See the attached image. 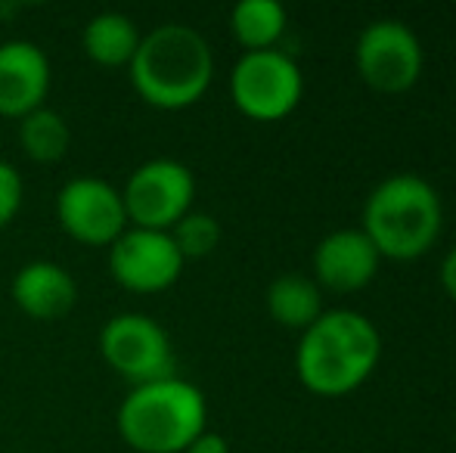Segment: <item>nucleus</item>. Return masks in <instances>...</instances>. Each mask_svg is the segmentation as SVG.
<instances>
[{"label":"nucleus","mask_w":456,"mask_h":453,"mask_svg":"<svg viewBox=\"0 0 456 453\" xmlns=\"http://www.w3.org/2000/svg\"><path fill=\"white\" fill-rule=\"evenodd\" d=\"M140 31L131 16L125 12H96L87 19L85 31H81V44L85 53L91 56L96 66L102 69H121L131 66L134 53L140 47Z\"/></svg>","instance_id":"14"},{"label":"nucleus","mask_w":456,"mask_h":453,"mask_svg":"<svg viewBox=\"0 0 456 453\" xmlns=\"http://www.w3.org/2000/svg\"><path fill=\"white\" fill-rule=\"evenodd\" d=\"M69 143H72V131H69L66 118L56 109L41 106V109L19 118V146H22L31 162H41V165L60 162L69 152Z\"/></svg>","instance_id":"17"},{"label":"nucleus","mask_w":456,"mask_h":453,"mask_svg":"<svg viewBox=\"0 0 456 453\" xmlns=\"http://www.w3.org/2000/svg\"><path fill=\"white\" fill-rule=\"evenodd\" d=\"M50 93V60L31 41L0 44V115L25 118Z\"/></svg>","instance_id":"11"},{"label":"nucleus","mask_w":456,"mask_h":453,"mask_svg":"<svg viewBox=\"0 0 456 453\" xmlns=\"http://www.w3.org/2000/svg\"><path fill=\"white\" fill-rule=\"evenodd\" d=\"M22 196H25L22 174H19L10 162L0 158V227H6L19 214V208H22Z\"/></svg>","instance_id":"19"},{"label":"nucleus","mask_w":456,"mask_h":453,"mask_svg":"<svg viewBox=\"0 0 456 453\" xmlns=\"http://www.w3.org/2000/svg\"><path fill=\"white\" fill-rule=\"evenodd\" d=\"M168 233L183 261L208 258L217 248V242H221V224L205 212H186Z\"/></svg>","instance_id":"18"},{"label":"nucleus","mask_w":456,"mask_h":453,"mask_svg":"<svg viewBox=\"0 0 456 453\" xmlns=\"http://www.w3.org/2000/svg\"><path fill=\"white\" fill-rule=\"evenodd\" d=\"M183 453H230V444L217 432H202L199 438H192V444Z\"/></svg>","instance_id":"20"},{"label":"nucleus","mask_w":456,"mask_h":453,"mask_svg":"<svg viewBox=\"0 0 456 453\" xmlns=\"http://www.w3.org/2000/svg\"><path fill=\"white\" fill-rule=\"evenodd\" d=\"M60 227L85 246H112L127 230L121 190L100 177H72L56 196Z\"/></svg>","instance_id":"10"},{"label":"nucleus","mask_w":456,"mask_h":453,"mask_svg":"<svg viewBox=\"0 0 456 453\" xmlns=\"http://www.w3.org/2000/svg\"><path fill=\"white\" fill-rule=\"evenodd\" d=\"M441 221V196L426 177L391 174L366 199L361 230L382 258L413 261L435 246Z\"/></svg>","instance_id":"4"},{"label":"nucleus","mask_w":456,"mask_h":453,"mask_svg":"<svg viewBox=\"0 0 456 453\" xmlns=\"http://www.w3.org/2000/svg\"><path fill=\"white\" fill-rule=\"evenodd\" d=\"M186 261L165 230L127 227L109 246V271L127 292H162L175 286Z\"/></svg>","instance_id":"9"},{"label":"nucleus","mask_w":456,"mask_h":453,"mask_svg":"<svg viewBox=\"0 0 456 453\" xmlns=\"http://www.w3.org/2000/svg\"><path fill=\"white\" fill-rule=\"evenodd\" d=\"M230 28L246 53L273 50V44L286 31V6L276 0H242L230 12Z\"/></svg>","instance_id":"16"},{"label":"nucleus","mask_w":456,"mask_h":453,"mask_svg":"<svg viewBox=\"0 0 456 453\" xmlns=\"http://www.w3.org/2000/svg\"><path fill=\"white\" fill-rule=\"evenodd\" d=\"M205 394L181 376L134 385L115 413L121 441L137 453H181L205 432Z\"/></svg>","instance_id":"3"},{"label":"nucleus","mask_w":456,"mask_h":453,"mask_svg":"<svg viewBox=\"0 0 456 453\" xmlns=\"http://www.w3.org/2000/svg\"><path fill=\"white\" fill-rule=\"evenodd\" d=\"M127 72L143 103L177 112L205 97L215 78V53L192 25L165 22L140 37Z\"/></svg>","instance_id":"1"},{"label":"nucleus","mask_w":456,"mask_h":453,"mask_svg":"<svg viewBox=\"0 0 456 453\" xmlns=\"http://www.w3.org/2000/svg\"><path fill=\"white\" fill-rule=\"evenodd\" d=\"M382 255L363 230H336L314 248V277L330 292H357L372 283Z\"/></svg>","instance_id":"12"},{"label":"nucleus","mask_w":456,"mask_h":453,"mask_svg":"<svg viewBox=\"0 0 456 453\" xmlns=\"http://www.w3.org/2000/svg\"><path fill=\"white\" fill-rule=\"evenodd\" d=\"M305 93L298 62L282 50L242 53L230 72V97L236 109L255 121H280Z\"/></svg>","instance_id":"5"},{"label":"nucleus","mask_w":456,"mask_h":453,"mask_svg":"<svg viewBox=\"0 0 456 453\" xmlns=\"http://www.w3.org/2000/svg\"><path fill=\"white\" fill-rule=\"evenodd\" d=\"M267 311L280 327L301 329L305 333L320 314H323V302H320V286L314 279L301 277V273H282L267 289Z\"/></svg>","instance_id":"15"},{"label":"nucleus","mask_w":456,"mask_h":453,"mask_svg":"<svg viewBox=\"0 0 456 453\" xmlns=\"http://www.w3.org/2000/svg\"><path fill=\"white\" fill-rule=\"evenodd\" d=\"M382 339L370 317L357 311H326L301 333L295 369L307 392L338 398L370 379Z\"/></svg>","instance_id":"2"},{"label":"nucleus","mask_w":456,"mask_h":453,"mask_svg":"<svg viewBox=\"0 0 456 453\" xmlns=\"http://www.w3.org/2000/svg\"><path fill=\"white\" fill-rule=\"evenodd\" d=\"M441 283H444V289H447V295L456 302V246L447 252V258H444V264H441Z\"/></svg>","instance_id":"21"},{"label":"nucleus","mask_w":456,"mask_h":453,"mask_svg":"<svg viewBox=\"0 0 456 453\" xmlns=\"http://www.w3.org/2000/svg\"><path fill=\"white\" fill-rule=\"evenodd\" d=\"M354 62L372 91L403 93L422 75V44L397 19H376L357 37Z\"/></svg>","instance_id":"8"},{"label":"nucleus","mask_w":456,"mask_h":453,"mask_svg":"<svg viewBox=\"0 0 456 453\" xmlns=\"http://www.w3.org/2000/svg\"><path fill=\"white\" fill-rule=\"evenodd\" d=\"M196 199V177L177 158H150L131 171L121 202H125L127 227L165 230L168 233Z\"/></svg>","instance_id":"6"},{"label":"nucleus","mask_w":456,"mask_h":453,"mask_svg":"<svg viewBox=\"0 0 456 453\" xmlns=\"http://www.w3.org/2000/svg\"><path fill=\"white\" fill-rule=\"evenodd\" d=\"M100 354L131 385H150L177 376L168 333L146 314H115L102 323Z\"/></svg>","instance_id":"7"},{"label":"nucleus","mask_w":456,"mask_h":453,"mask_svg":"<svg viewBox=\"0 0 456 453\" xmlns=\"http://www.w3.org/2000/svg\"><path fill=\"white\" fill-rule=\"evenodd\" d=\"M12 302L31 320H60L78 302V286L62 264L31 261L12 277Z\"/></svg>","instance_id":"13"}]
</instances>
